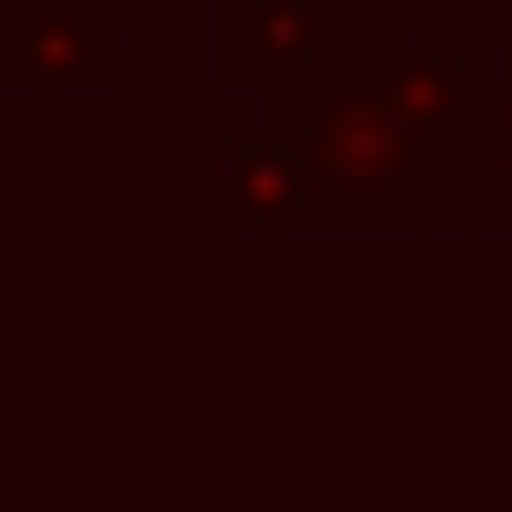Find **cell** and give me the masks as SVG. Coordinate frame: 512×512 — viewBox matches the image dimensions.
Returning <instances> with one entry per match:
<instances>
[{
	"instance_id": "obj_1",
	"label": "cell",
	"mask_w": 512,
	"mask_h": 512,
	"mask_svg": "<svg viewBox=\"0 0 512 512\" xmlns=\"http://www.w3.org/2000/svg\"><path fill=\"white\" fill-rule=\"evenodd\" d=\"M502 126H512V95H502ZM502 178H512V157H502ZM502 199H512V189H502Z\"/></svg>"
}]
</instances>
